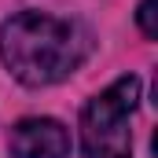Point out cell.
Returning a JSON list of instances; mask_svg holds the SVG:
<instances>
[{"instance_id": "7a4b0ae2", "label": "cell", "mask_w": 158, "mask_h": 158, "mask_svg": "<svg viewBox=\"0 0 158 158\" xmlns=\"http://www.w3.org/2000/svg\"><path fill=\"white\" fill-rule=\"evenodd\" d=\"M140 99V81L118 77L81 110V147L85 158H132L129 118Z\"/></svg>"}, {"instance_id": "3957f363", "label": "cell", "mask_w": 158, "mask_h": 158, "mask_svg": "<svg viewBox=\"0 0 158 158\" xmlns=\"http://www.w3.org/2000/svg\"><path fill=\"white\" fill-rule=\"evenodd\" d=\"M11 158H70V132L55 118H22L7 132Z\"/></svg>"}, {"instance_id": "6da1fadb", "label": "cell", "mask_w": 158, "mask_h": 158, "mask_svg": "<svg viewBox=\"0 0 158 158\" xmlns=\"http://www.w3.org/2000/svg\"><path fill=\"white\" fill-rule=\"evenodd\" d=\"M85 52L88 40L81 26L55 15L22 11L0 26V59L11 70V77L30 88L66 81L81 66Z\"/></svg>"}, {"instance_id": "277c9868", "label": "cell", "mask_w": 158, "mask_h": 158, "mask_svg": "<svg viewBox=\"0 0 158 158\" xmlns=\"http://www.w3.org/2000/svg\"><path fill=\"white\" fill-rule=\"evenodd\" d=\"M155 4H158V0H140V11H136V19H140V30H143L147 37H158V22H155Z\"/></svg>"}]
</instances>
